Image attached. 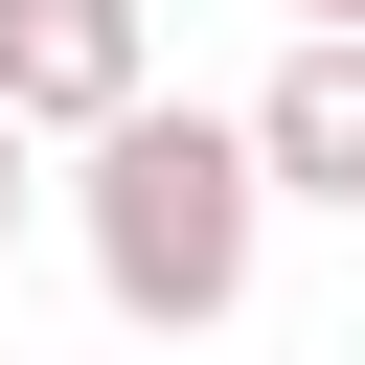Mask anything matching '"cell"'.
Returning <instances> with one entry per match:
<instances>
[{
    "label": "cell",
    "mask_w": 365,
    "mask_h": 365,
    "mask_svg": "<svg viewBox=\"0 0 365 365\" xmlns=\"http://www.w3.org/2000/svg\"><path fill=\"white\" fill-rule=\"evenodd\" d=\"M68 228H91V297H114L137 342H205V319H251L274 160H251V114H114L91 182H68Z\"/></svg>",
    "instance_id": "1"
},
{
    "label": "cell",
    "mask_w": 365,
    "mask_h": 365,
    "mask_svg": "<svg viewBox=\"0 0 365 365\" xmlns=\"http://www.w3.org/2000/svg\"><path fill=\"white\" fill-rule=\"evenodd\" d=\"M0 114L23 137H114V114H160V46H137V0H0Z\"/></svg>",
    "instance_id": "2"
},
{
    "label": "cell",
    "mask_w": 365,
    "mask_h": 365,
    "mask_svg": "<svg viewBox=\"0 0 365 365\" xmlns=\"http://www.w3.org/2000/svg\"><path fill=\"white\" fill-rule=\"evenodd\" d=\"M251 160H274V205H365V46H274Z\"/></svg>",
    "instance_id": "3"
},
{
    "label": "cell",
    "mask_w": 365,
    "mask_h": 365,
    "mask_svg": "<svg viewBox=\"0 0 365 365\" xmlns=\"http://www.w3.org/2000/svg\"><path fill=\"white\" fill-rule=\"evenodd\" d=\"M0 251H23V114H0Z\"/></svg>",
    "instance_id": "4"
},
{
    "label": "cell",
    "mask_w": 365,
    "mask_h": 365,
    "mask_svg": "<svg viewBox=\"0 0 365 365\" xmlns=\"http://www.w3.org/2000/svg\"><path fill=\"white\" fill-rule=\"evenodd\" d=\"M297 46H365V0H297Z\"/></svg>",
    "instance_id": "5"
}]
</instances>
